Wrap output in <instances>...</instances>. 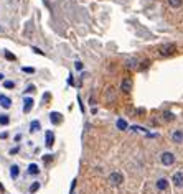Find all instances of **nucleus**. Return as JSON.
<instances>
[{
    "label": "nucleus",
    "mask_w": 183,
    "mask_h": 194,
    "mask_svg": "<svg viewBox=\"0 0 183 194\" xmlns=\"http://www.w3.org/2000/svg\"><path fill=\"white\" fill-rule=\"evenodd\" d=\"M175 51H177V44H162L160 48H158V54L167 58V56H172Z\"/></svg>",
    "instance_id": "1"
},
{
    "label": "nucleus",
    "mask_w": 183,
    "mask_h": 194,
    "mask_svg": "<svg viewBox=\"0 0 183 194\" xmlns=\"http://www.w3.org/2000/svg\"><path fill=\"white\" fill-rule=\"evenodd\" d=\"M160 161L163 166H172V165L175 163V155L172 151H163L160 155Z\"/></svg>",
    "instance_id": "2"
},
{
    "label": "nucleus",
    "mask_w": 183,
    "mask_h": 194,
    "mask_svg": "<svg viewBox=\"0 0 183 194\" xmlns=\"http://www.w3.org/2000/svg\"><path fill=\"white\" fill-rule=\"evenodd\" d=\"M109 181H111L112 186H120L122 183H124V176H122V173L114 171V173L109 175Z\"/></svg>",
    "instance_id": "3"
},
{
    "label": "nucleus",
    "mask_w": 183,
    "mask_h": 194,
    "mask_svg": "<svg viewBox=\"0 0 183 194\" xmlns=\"http://www.w3.org/2000/svg\"><path fill=\"white\" fill-rule=\"evenodd\" d=\"M172 181L175 184V188H183V171H177L172 176Z\"/></svg>",
    "instance_id": "4"
},
{
    "label": "nucleus",
    "mask_w": 183,
    "mask_h": 194,
    "mask_svg": "<svg viewBox=\"0 0 183 194\" xmlns=\"http://www.w3.org/2000/svg\"><path fill=\"white\" fill-rule=\"evenodd\" d=\"M33 106H35V100L31 99V97H25V99H23V112H25V114H28V112L33 109Z\"/></svg>",
    "instance_id": "5"
},
{
    "label": "nucleus",
    "mask_w": 183,
    "mask_h": 194,
    "mask_svg": "<svg viewBox=\"0 0 183 194\" xmlns=\"http://www.w3.org/2000/svg\"><path fill=\"white\" fill-rule=\"evenodd\" d=\"M0 107H3V109H10V107H12V99H10V97L0 94Z\"/></svg>",
    "instance_id": "6"
},
{
    "label": "nucleus",
    "mask_w": 183,
    "mask_h": 194,
    "mask_svg": "<svg viewBox=\"0 0 183 194\" xmlns=\"http://www.w3.org/2000/svg\"><path fill=\"white\" fill-rule=\"evenodd\" d=\"M120 89H122L124 94H129L131 89H132V81L131 79H124V81H122V84H120Z\"/></svg>",
    "instance_id": "7"
},
{
    "label": "nucleus",
    "mask_w": 183,
    "mask_h": 194,
    "mask_svg": "<svg viewBox=\"0 0 183 194\" xmlns=\"http://www.w3.org/2000/svg\"><path fill=\"white\" fill-rule=\"evenodd\" d=\"M50 120H51V123H53V125H58V123H61L63 117H61L59 112H51V114H50Z\"/></svg>",
    "instance_id": "8"
},
{
    "label": "nucleus",
    "mask_w": 183,
    "mask_h": 194,
    "mask_svg": "<svg viewBox=\"0 0 183 194\" xmlns=\"http://www.w3.org/2000/svg\"><path fill=\"white\" fill-rule=\"evenodd\" d=\"M45 141H46V147L48 148L53 147V143H55V135H53V132L48 130L46 133H45Z\"/></svg>",
    "instance_id": "9"
},
{
    "label": "nucleus",
    "mask_w": 183,
    "mask_h": 194,
    "mask_svg": "<svg viewBox=\"0 0 183 194\" xmlns=\"http://www.w3.org/2000/svg\"><path fill=\"white\" fill-rule=\"evenodd\" d=\"M172 138H173L175 143H183V130H175Z\"/></svg>",
    "instance_id": "10"
},
{
    "label": "nucleus",
    "mask_w": 183,
    "mask_h": 194,
    "mask_svg": "<svg viewBox=\"0 0 183 194\" xmlns=\"http://www.w3.org/2000/svg\"><path fill=\"white\" fill-rule=\"evenodd\" d=\"M167 188H168V181H167L165 178H160V179L157 181V189L158 191H165Z\"/></svg>",
    "instance_id": "11"
},
{
    "label": "nucleus",
    "mask_w": 183,
    "mask_h": 194,
    "mask_svg": "<svg viewBox=\"0 0 183 194\" xmlns=\"http://www.w3.org/2000/svg\"><path fill=\"white\" fill-rule=\"evenodd\" d=\"M18 175H20V168L17 166V165H12L10 166V176L12 178H18Z\"/></svg>",
    "instance_id": "12"
},
{
    "label": "nucleus",
    "mask_w": 183,
    "mask_h": 194,
    "mask_svg": "<svg viewBox=\"0 0 183 194\" xmlns=\"http://www.w3.org/2000/svg\"><path fill=\"white\" fill-rule=\"evenodd\" d=\"M28 173H30V175H38L40 173V168H38V165H35V163H31L30 166H28Z\"/></svg>",
    "instance_id": "13"
},
{
    "label": "nucleus",
    "mask_w": 183,
    "mask_h": 194,
    "mask_svg": "<svg viewBox=\"0 0 183 194\" xmlns=\"http://www.w3.org/2000/svg\"><path fill=\"white\" fill-rule=\"evenodd\" d=\"M168 5L172 7V9H180L183 5V0H168Z\"/></svg>",
    "instance_id": "14"
},
{
    "label": "nucleus",
    "mask_w": 183,
    "mask_h": 194,
    "mask_svg": "<svg viewBox=\"0 0 183 194\" xmlns=\"http://www.w3.org/2000/svg\"><path fill=\"white\" fill-rule=\"evenodd\" d=\"M40 128H41V123H40L38 120H33V122L30 123V132H38Z\"/></svg>",
    "instance_id": "15"
},
{
    "label": "nucleus",
    "mask_w": 183,
    "mask_h": 194,
    "mask_svg": "<svg viewBox=\"0 0 183 194\" xmlns=\"http://www.w3.org/2000/svg\"><path fill=\"white\" fill-rule=\"evenodd\" d=\"M116 125H117V128H119V130H125V128H127V122H125L124 119H119Z\"/></svg>",
    "instance_id": "16"
},
{
    "label": "nucleus",
    "mask_w": 183,
    "mask_h": 194,
    "mask_svg": "<svg viewBox=\"0 0 183 194\" xmlns=\"http://www.w3.org/2000/svg\"><path fill=\"white\" fill-rule=\"evenodd\" d=\"M163 119L167 120V122H172V120H175V115L172 114V112L167 110V112H163Z\"/></svg>",
    "instance_id": "17"
},
{
    "label": "nucleus",
    "mask_w": 183,
    "mask_h": 194,
    "mask_svg": "<svg viewBox=\"0 0 183 194\" xmlns=\"http://www.w3.org/2000/svg\"><path fill=\"white\" fill-rule=\"evenodd\" d=\"M149 66H150V61L149 59H144V61H140V64H139V69L144 71V69H147Z\"/></svg>",
    "instance_id": "18"
},
{
    "label": "nucleus",
    "mask_w": 183,
    "mask_h": 194,
    "mask_svg": "<svg viewBox=\"0 0 183 194\" xmlns=\"http://www.w3.org/2000/svg\"><path fill=\"white\" fill-rule=\"evenodd\" d=\"M3 54H5V58L9 59V61H15V59H17V56H15L13 53H10V51H7V50L3 51Z\"/></svg>",
    "instance_id": "19"
},
{
    "label": "nucleus",
    "mask_w": 183,
    "mask_h": 194,
    "mask_svg": "<svg viewBox=\"0 0 183 194\" xmlns=\"http://www.w3.org/2000/svg\"><path fill=\"white\" fill-rule=\"evenodd\" d=\"M10 122V117L9 115H2L0 114V125H7Z\"/></svg>",
    "instance_id": "20"
},
{
    "label": "nucleus",
    "mask_w": 183,
    "mask_h": 194,
    "mask_svg": "<svg viewBox=\"0 0 183 194\" xmlns=\"http://www.w3.org/2000/svg\"><path fill=\"white\" fill-rule=\"evenodd\" d=\"M3 87H5V89H13L15 82H13V81H5V82H3Z\"/></svg>",
    "instance_id": "21"
},
{
    "label": "nucleus",
    "mask_w": 183,
    "mask_h": 194,
    "mask_svg": "<svg viewBox=\"0 0 183 194\" xmlns=\"http://www.w3.org/2000/svg\"><path fill=\"white\" fill-rule=\"evenodd\" d=\"M38 189H40V183H33L30 186V192H36Z\"/></svg>",
    "instance_id": "22"
},
{
    "label": "nucleus",
    "mask_w": 183,
    "mask_h": 194,
    "mask_svg": "<svg viewBox=\"0 0 183 194\" xmlns=\"http://www.w3.org/2000/svg\"><path fill=\"white\" fill-rule=\"evenodd\" d=\"M127 68H139V64H137V59H131V61L127 63Z\"/></svg>",
    "instance_id": "23"
},
{
    "label": "nucleus",
    "mask_w": 183,
    "mask_h": 194,
    "mask_svg": "<svg viewBox=\"0 0 183 194\" xmlns=\"http://www.w3.org/2000/svg\"><path fill=\"white\" fill-rule=\"evenodd\" d=\"M22 71L23 72H27V74H33V72H35V69H33V68H22Z\"/></svg>",
    "instance_id": "24"
},
{
    "label": "nucleus",
    "mask_w": 183,
    "mask_h": 194,
    "mask_svg": "<svg viewBox=\"0 0 183 194\" xmlns=\"http://www.w3.org/2000/svg\"><path fill=\"white\" fill-rule=\"evenodd\" d=\"M31 50H33V53H36V54H41V56L45 54V53H43V51H41V50H40V48H36V46H33V48H31Z\"/></svg>",
    "instance_id": "25"
},
{
    "label": "nucleus",
    "mask_w": 183,
    "mask_h": 194,
    "mask_svg": "<svg viewBox=\"0 0 183 194\" xmlns=\"http://www.w3.org/2000/svg\"><path fill=\"white\" fill-rule=\"evenodd\" d=\"M74 68H76L78 71H79V69H83V63H81V61H76V63H74Z\"/></svg>",
    "instance_id": "26"
},
{
    "label": "nucleus",
    "mask_w": 183,
    "mask_h": 194,
    "mask_svg": "<svg viewBox=\"0 0 183 194\" xmlns=\"http://www.w3.org/2000/svg\"><path fill=\"white\" fill-rule=\"evenodd\" d=\"M18 151H20V148H18V147H15V148H12V150H10V155H17Z\"/></svg>",
    "instance_id": "27"
},
{
    "label": "nucleus",
    "mask_w": 183,
    "mask_h": 194,
    "mask_svg": "<svg viewBox=\"0 0 183 194\" xmlns=\"http://www.w3.org/2000/svg\"><path fill=\"white\" fill-rule=\"evenodd\" d=\"M35 91V86H33V84H31V86H28L27 89H25V92H33Z\"/></svg>",
    "instance_id": "28"
},
{
    "label": "nucleus",
    "mask_w": 183,
    "mask_h": 194,
    "mask_svg": "<svg viewBox=\"0 0 183 194\" xmlns=\"http://www.w3.org/2000/svg\"><path fill=\"white\" fill-rule=\"evenodd\" d=\"M53 160V156L51 155H48V156H43V161H45V163H48V161H51Z\"/></svg>",
    "instance_id": "29"
},
{
    "label": "nucleus",
    "mask_w": 183,
    "mask_h": 194,
    "mask_svg": "<svg viewBox=\"0 0 183 194\" xmlns=\"http://www.w3.org/2000/svg\"><path fill=\"white\" fill-rule=\"evenodd\" d=\"M3 79V74H2V72H0V81H2Z\"/></svg>",
    "instance_id": "30"
},
{
    "label": "nucleus",
    "mask_w": 183,
    "mask_h": 194,
    "mask_svg": "<svg viewBox=\"0 0 183 194\" xmlns=\"http://www.w3.org/2000/svg\"><path fill=\"white\" fill-rule=\"evenodd\" d=\"M0 31H3V28H2V26H0Z\"/></svg>",
    "instance_id": "31"
}]
</instances>
